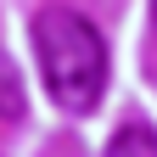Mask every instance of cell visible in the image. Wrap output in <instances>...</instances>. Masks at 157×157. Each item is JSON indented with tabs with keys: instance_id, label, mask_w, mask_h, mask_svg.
<instances>
[{
	"instance_id": "obj_1",
	"label": "cell",
	"mask_w": 157,
	"mask_h": 157,
	"mask_svg": "<svg viewBox=\"0 0 157 157\" xmlns=\"http://www.w3.org/2000/svg\"><path fill=\"white\" fill-rule=\"evenodd\" d=\"M34 51L39 73L56 107L90 112L107 90V39L90 17H78L73 6H45L34 17Z\"/></svg>"
},
{
	"instance_id": "obj_2",
	"label": "cell",
	"mask_w": 157,
	"mask_h": 157,
	"mask_svg": "<svg viewBox=\"0 0 157 157\" xmlns=\"http://www.w3.org/2000/svg\"><path fill=\"white\" fill-rule=\"evenodd\" d=\"M107 157H157V129H146V124H124L107 140Z\"/></svg>"
},
{
	"instance_id": "obj_3",
	"label": "cell",
	"mask_w": 157,
	"mask_h": 157,
	"mask_svg": "<svg viewBox=\"0 0 157 157\" xmlns=\"http://www.w3.org/2000/svg\"><path fill=\"white\" fill-rule=\"evenodd\" d=\"M23 112H28L23 84H17V73H11V67H0V124H17Z\"/></svg>"
}]
</instances>
